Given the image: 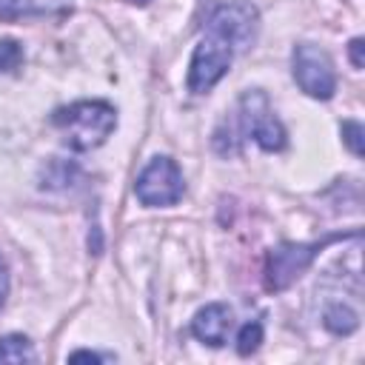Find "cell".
Here are the masks:
<instances>
[{"label":"cell","mask_w":365,"mask_h":365,"mask_svg":"<svg viewBox=\"0 0 365 365\" xmlns=\"http://www.w3.org/2000/svg\"><path fill=\"white\" fill-rule=\"evenodd\" d=\"M245 140H254L262 151H282L288 143L282 123L277 120L265 91L259 88L245 91L240 97L234 123H228V137L225 134L214 137V145L220 154H234Z\"/></svg>","instance_id":"7a4b0ae2"},{"label":"cell","mask_w":365,"mask_h":365,"mask_svg":"<svg viewBox=\"0 0 365 365\" xmlns=\"http://www.w3.org/2000/svg\"><path fill=\"white\" fill-rule=\"evenodd\" d=\"M259 342H262V322L259 319H251L237 334V354L240 356H248V354H254L259 348Z\"/></svg>","instance_id":"7c38bea8"},{"label":"cell","mask_w":365,"mask_h":365,"mask_svg":"<svg viewBox=\"0 0 365 365\" xmlns=\"http://www.w3.org/2000/svg\"><path fill=\"white\" fill-rule=\"evenodd\" d=\"M34 345L23 334H6L0 336V362H34Z\"/></svg>","instance_id":"8fae6325"},{"label":"cell","mask_w":365,"mask_h":365,"mask_svg":"<svg viewBox=\"0 0 365 365\" xmlns=\"http://www.w3.org/2000/svg\"><path fill=\"white\" fill-rule=\"evenodd\" d=\"M80 171H77V165L74 163H68V160H48L46 165H43V171H40V188H66V185H71V180L77 177Z\"/></svg>","instance_id":"30bf717a"},{"label":"cell","mask_w":365,"mask_h":365,"mask_svg":"<svg viewBox=\"0 0 365 365\" xmlns=\"http://www.w3.org/2000/svg\"><path fill=\"white\" fill-rule=\"evenodd\" d=\"M362 37H354L351 40V46H348V54H351V66L354 68H362Z\"/></svg>","instance_id":"2e32d148"},{"label":"cell","mask_w":365,"mask_h":365,"mask_svg":"<svg viewBox=\"0 0 365 365\" xmlns=\"http://www.w3.org/2000/svg\"><path fill=\"white\" fill-rule=\"evenodd\" d=\"M259 11L248 0H228L211 11L205 31L188 63V91L208 94L231 68L240 48H248L257 37Z\"/></svg>","instance_id":"6da1fadb"},{"label":"cell","mask_w":365,"mask_h":365,"mask_svg":"<svg viewBox=\"0 0 365 365\" xmlns=\"http://www.w3.org/2000/svg\"><path fill=\"white\" fill-rule=\"evenodd\" d=\"M71 6V0H0V17L17 20V17H43V14H60Z\"/></svg>","instance_id":"ba28073f"},{"label":"cell","mask_w":365,"mask_h":365,"mask_svg":"<svg viewBox=\"0 0 365 365\" xmlns=\"http://www.w3.org/2000/svg\"><path fill=\"white\" fill-rule=\"evenodd\" d=\"M291 71L297 86L314 97V100H331L336 91V71L334 60L328 57L325 48L314 43H297L291 51Z\"/></svg>","instance_id":"8992f818"},{"label":"cell","mask_w":365,"mask_h":365,"mask_svg":"<svg viewBox=\"0 0 365 365\" xmlns=\"http://www.w3.org/2000/svg\"><path fill=\"white\" fill-rule=\"evenodd\" d=\"M106 362V359H114L111 354H97V351H74L68 354V362Z\"/></svg>","instance_id":"9a60e30c"},{"label":"cell","mask_w":365,"mask_h":365,"mask_svg":"<svg viewBox=\"0 0 365 365\" xmlns=\"http://www.w3.org/2000/svg\"><path fill=\"white\" fill-rule=\"evenodd\" d=\"M51 125L63 134V143L74 151H91L103 145L117 128V108L106 100H77L51 114Z\"/></svg>","instance_id":"3957f363"},{"label":"cell","mask_w":365,"mask_h":365,"mask_svg":"<svg viewBox=\"0 0 365 365\" xmlns=\"http://www.w3.org/2000/svg\"><path fill=\"white\" fill-rule=\"evenodd\" d=\"M131 3H137V6H145V3H148V0H131Z\"/></svg>","instance_id":"ac0fdd59"},{"label":"cell","mask_w":365,"mask_h":365,"mask_svg":"<svg viewBox=\"0 0 365 365\" xmlns=\"http://www.w3.org/2000/svg\"><path fill=\"white\" fill-rule=\"evenodd\" d=\"M345 237L348 234H331L317 242H282V245L271 248L265 257V288L285 291L311 268V262L317 259V254L325 245H331L334 240H345Z\"/></svg>","instance_id":"277c9868"},{"label":"cell","mask_w":365,"mask_h":365,"mask_svg":"<svg viewBox=\"0 0 365 365\" xmlns=\"http://www.w3.org/2000/svg\"><path fill=\"white\" fill-rule=\"evenodd\" d=\"M231 328H234V314L225 302H211L200 308L191 319V334L211 348H222L228 342Z\"/></svg>","instance_id":"52a82bcc"},{"label":"cell","mask_w":365,"mask_h":365,"mask_svg":"<svg viewBox=\"0 0 365 365\" xmlns=\"http://www.w3.org/2000/svg\"><path fill=\"white\" fill-rule=\"evenodd\" d=\"M322 325H325L331 334H336V336H348V334H354V331H356L359 317H356V311H354V308H348V305H342V302H334V305H328V308H325Z\"/></svg>","instance_id":"9c48e42d"},{"label":"cell","mask_w":365,"mask_h":365,"mask_svg":"<svg viewBox=\"0 0 365 365\" xmlns=\"http://www.w3.org/2000/svg\"><path fill=\"white\" fill-rule=\"evenodd\" d=\"M134 194L148 208H165L182 200L185 180L180 165L171 157H154L134 180Z\"/></svg>","instance_id":"5b68a950"},{"label":"cell","mask_w":365,"mask_h":365,"mask_svg":"<svg viewBox=\"0 0 365 365\" xmlns=\"http://www.w3.org/2000/svg\"><path fill=\"white\" fill-rule=\"evenodd\" d=\"M362 123H356V120H345L342 123V140H345V145L351 148V154L354 157H362Z\"/></svg>","instance_id":"5bb4252c"},{"label":"cell","mask_w":365,"mask_h":365,"mask_svg":"<svg viewBox=\"0 0 365 365\" xmlns=\"http://www.w3.org/2000/svg\"><path fill=\"white\" fill-rule=\"evenodd\" d=\"M23 46L11 37H3L0 40V74H11L23 66Z\"/></svg>","instance_id":"4fadbf2b"},{"label":"cell","mask_w":365,"mask_h":365,"mask_svg":"<svg viewBox=\"0 0 365 365\" xmlns=\"http://www.w3.org/2000/svg\"><path fill=\"white\" fill-rule=\"evenodd\" d=\"M6 294H9V274H6V268L0 262V305L6 302Z\"/></svg>","instance_id":"e0dca14e"}]
</instances>
